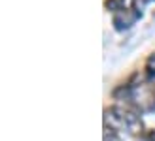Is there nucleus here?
Segmentation results:
<instances>
[{
    "label": "nucleus",
    "mask_w": 155,
    "mask_h": 141,
    "mask_svg": "<svg viewBox=\"0 0 155 141\" xmlns=\"http://www.w3.org/2000/svg\"><path fill=\"white\" fill-rule=\"evenodd\" d=\"M104 141H121L115 134H106V137H104Z\"/></svg>",
    "instance_id": "obj_1"
}]
</instances>
